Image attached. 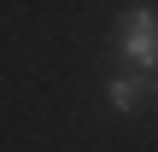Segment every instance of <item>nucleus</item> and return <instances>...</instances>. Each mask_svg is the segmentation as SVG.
Instances as JSON below:
<instances>
[{
    "mask_svg": "<svg viewBox=\"0 0 158 152\" xmlns=\"http://www.w3.org/2000/svg\"><path fill=\"white\" fill-rule=\"evenodd\" d=\"M117 47L141 70H152V59H158V18H152V6H135V12L117 18Z\"/></svg>",
    "mask_w": 158,
    "mask_h": 152,
    "instance_id": "obj_1",
    "label": "nucleus"
},
{
    "mask_svg": "<svg viewBox=\"0 0 158 152\" xmlns=\"http://www.w3.org/2000/svg\"><path fill=\"white\" fill-rule=\"evenodd\" d=\"M106 100H111L117 111H135V105L147 100V82H141V76H111V82H106Z\"/></svg>",
    "mask_w": 158,
    "mask_h": 152,
    "instance_id": "obj_2",
    "label": "nucleus"
}]
</instances>
